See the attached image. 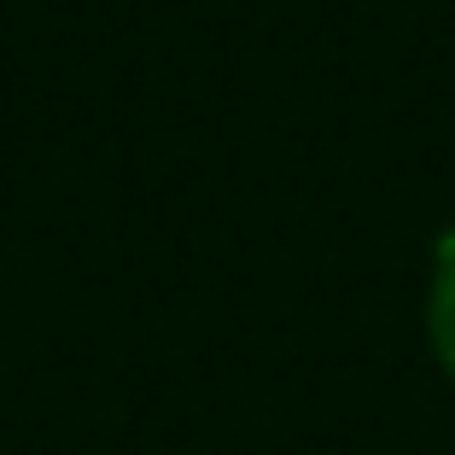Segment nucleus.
<instances>
[{
	"label": "nucleus",
	"instance_id": "1",
	"mask_svg": "<svg viewBox=\"0 0 455 455\" xmlns=\"http://www.w3.org/2000/svg\"><path fill=\"white\" fill-rule=\"evenodd\" d=\"M427 333H432L438 368L455 379V234H443L438 245V275H432V292H427Z\"/></svg>",
	"mask_w": 455,
	"mask_h": 455
}]
</instances>
